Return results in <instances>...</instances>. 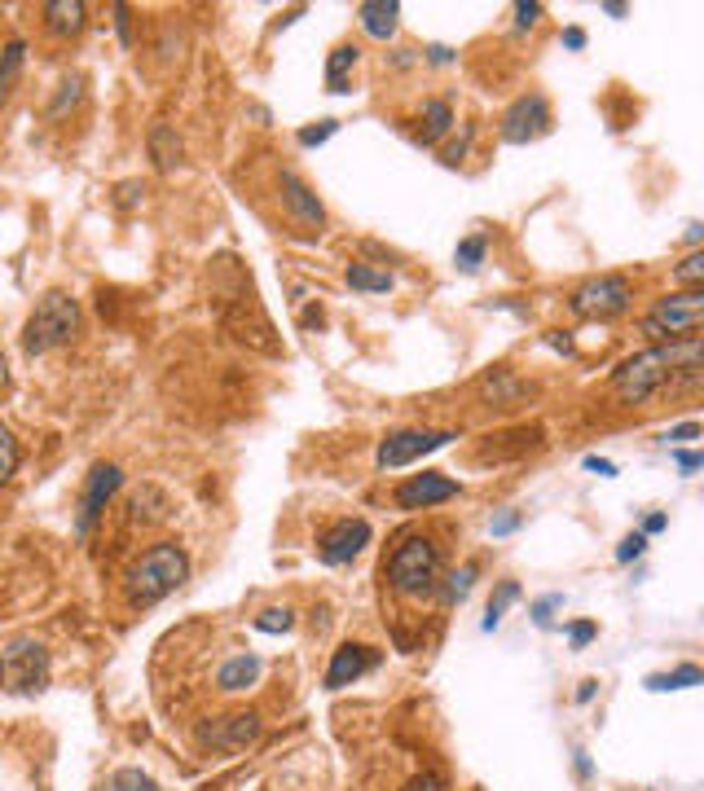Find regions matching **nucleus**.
<instances>
[{
    "mask_svg": "<svg viewBox=\"0 0 704 791\" xmlns=\"http://www.w3.org/2000/svg\"><path fill=\"white\" fill-rule=\"evenodd\" d=\"M119 484H124V471H119L115 462H97V466H93V475H88V484H84V497H80V519H75L80 537H84L88 528H93L97 519H102L106 501L119 493Z\"/></svg>",
    "mask_w": 704,
    "mask_h": 791,
    "instance_id": "12",
    "label": "nucleus"
},
{
    "mask_svg": "<svg viewBox=\"0 0 704 791\" xmlns=\"http://www.w3.org/2000/svg\"><path fill=\"white\" fill-rule=\"evenodd\" d=\"M643 550H647V537H643V532H630V537L616 545V563H634V559H643Z\"/></svg>",
    "mask_w": 704,
    "mask_h": 791,
    "instance_id": "37",
    "label": "nucleus"
},
{
    "mask_svg": "<svg viewBox=\"0 0 704 791\" xmlns=\"http://www.w3.org/2000/svg\"><path fill=\"white\" fill-rule=\"evenodd\" d=\"M458 497V484L445 479L440 471H423V475H410L401 488H396V506L401 510H432L440 501H454Z\"/></svg>",
    "mask_w": 704,
    "mask_h": 791,
    "instance_id": "14",
    "label": "nucleus"
},
{
    "mask_svg": "<svg viewBox=\"0 0 704 791\" xmlns=\"http://www.w3.org/2000/svg\"><path fill=\"white\" fill-rule=\"evenodd\" d=\"M212 308L220 326L234 334L238 343H247V348H256L264 356L282 352L278 330H273L256 286H251V273L238 264V255H216L212 260Z\"/></svg>",
    "mask_w": 704,
    "mask_h": 791,
    "instance_id": "1",
    "label": "nucleus"
},
{
    "mask_svg": "<svg viewBox=\"0 0 704 791\" xmlns=\"http://www.w3.org/2000/svg\"><path fill=\"white\" fill-rule=\"evenodd\" d=\"M700 334L696 339H682V343H656V348L630 356V361L616 365L612 374V392L625 405H643L652 392L669 383V378H696L700 374Z\"/></svg>",
    "mask_w": 704,
    "mask_h": 791,
    "instance_id": "2",
    "label": "nucleus"
},
{
    "mask_svg": "<svg viewBox=\"0 0 704 791\" xmlns=\"http://www.w3.org/2000/svg\"><path fill=\"white\" fill-rule=\"evenodd\" d=\"M484 251H489V242H484V233H471V238H462L458 242V251H454V264L462 273H476L480 264H484Z\"/></svg>",
    "mask_w": 704,
    "mask_h": 791,
    "instance_id": "29",
    "label": "nucleus"
},
{
    "mask_svg": "<svg viewBox=\"0 0 704 791\" xmlns=\"http://www.w3.org/2000/svg\"><path fill=\"white\" fill-rule=\"evenodd\" d=\"M282 207L291 211V220L295 225H304L308 233H322V225H326V207H322V198L308 189L300 176L286 167L282 172Z\"/></svg>",
    "mask_w": 704,
    "mask_h": 791,
    "instance_id": "15",
    "label": "nucleus"
},
{
    "mask_svg": "<svg viewBox=\"0 0 704 791\" xmlns=\"http://www.w3.org/2000/svg\"><path fill=\"white\" fill-rule=\"evenodd\" d=\"M260 673H264V660H260V655H234V660L220 664L216 686L225 690V695H238V690L256 686V682H260Z\"/></svg>",
    "mask_w": 704,
    "mask_h": 791,
    "instance_id": "17",
    "label": "nucleus"
},
{
    "mask_svg": "<svg viewBox=\"0 0 704 791\" xmlns=\"http://www.w3.org/2000/svg\"><path fill=\"white\" fill-rule=\"evenodd\" d=\"M449 128H454V106L432 97V102L423 106V132H418V141H423V146H436Z\"/></svg>",
    "mask_w": 704,
    "mask_h": 791,
    "instance_id": "23",
    "label": "nucleus"
},
{
    "mask_svg": "<svg viewBox=\"0 0 704 791\" xmlns=\"http://www.w3.org/2000/svg\"><path fill=\"white\" fill-rule=\"evenodd\" d=\"M102 791H159V787H154V778L141 774V770H115L106 778Z\"/></svg>",
    "mask_w": 704,
    "mask_h": 791,
    "instance_id": "32",
    "label": "nucleus"
},
{
    "mask_svg": "<svg viewBox=\"0 0 704 791\" xmlns=\"http://www.w3.org/2000/svg\"><path fill=\"white\" fill-rule=\"evenodd\" d=\"M594 690H599V682H581V686H577V704H590Z\"/></svg>",
    "mask_w": 704,
    "mask_h": 791,
    "instance_id": "52",
    "label": "nucleus"
},
{
    "mask_svg": "<svg viewBox=\"0 0 704 791\" xmlns=\"http://www.w3.org/2000/svg\"><path fill=\"white\" fill-rule=\"evenodd\" d=\"M401 791H449V783H445V778H440V774H432V770H427V774H414V778H410V783H405Z\"/></svg>",
    "mask_w": 704,
    "mask_h": 791,
    "instance_id": "38",
    "label": "nucleus"
},
{
    "mask_svg": "<svg viewBox=\"0 0 704 791\" xmlns=\"http://www.w3.org/2000/svg\"><path fill=\"white\" fill-rule=\"evenodd\" d=\"M546 343H550V348H555V352H564V356H572V352H577L564 330H550V334H546Z\"/></svg>",
    "mask_w": 704,
    "mask_h": 791,
    "instance_id": "47",
    "label": "nucleus"
},
{
    "mask_svg": "<svg viewBox=\"0 0 704 791\" xmlns=\"http://www.w3.org/2000/svg\"><path fill=\"white\" fill-rule=\"evenodd\" d=\"M586 471H599V475H608V479H612V475H616V466H612L608 458H586Z\"/></svg>",
    "mask_w": 704,
    "mask_h": 791,
    "instance_id": "50",
    "label": "nucleus"
},
{
    "mask_svg": "<svg viewBox=\"0 0 704 791\" xmlns=\"http://www.w3.org/2000/svg\"><path fill=\"white\" fill-rule=\"evenodd\" d=\"M480 392L489 396L493 405H511V400H520V396L528 392V387H524V383H520V378H515L511 370H493V374L480 383Z\"/></svg>",
    "mask_w": 704,
    "mask_h": 791,
    "instance_id": "25",
    "label": "nucleus"
},
{
    "mask_svg": "<svg viewBox=\"0 0 704 791\" xmlns=\"http://www.w3.org/2000/svg\"><path fill=\"white\" fill-rule=\"evenodd\" d=\"M577 778H590V756L577 752Z\"/></svg>",
    "mask_w": 704,
    "mask_h": 791,
    "instance_id": "55",
    "label": "nucleus"
},
{
    "mask_svg": "<svg viewBox=\"0 0 704 791\" xmlns=\"http://www.w3.org/2000/svg\"><path fill=\"white\" fill-rule=\"evenodd\" d=\"M146 146H150V159H154L159 172H172V167L181 163V154H185V146H181V137H176L172 124H154L150 137H146Z\"/></svg>",
    "mask_w": 704,
    "mask_h": 791,
    "instance_id": "19",
    "label": "nucleus"
},
{
    "mask_svg": "<svg viewBox=\"0 0 704 791\" xmlns=\"http://www.w3.org/2000/svg\"><path fill=\"white\" fill-rule=\"evenodd\" d=\"M674 462H678L682 475H696L704 466V458H700V453H691V449H674Z\"/></svg>",
    "mask_w": 704,
    "mask_h": 791,
    "instance_id": "44",
    "label": "nucleus"
},
{
    "mask_svg": "<svg viewBox=\"0 0 704 791\" xmlns=\"http://www.w3.org/2000/svg\"><path fill=\"white\" fill-rule=\"evenodd\" d=\"M84 14L88 9L80 0H49V5H44V22H49L53 36H75V31H84Z\"/></svg>",
    "mask_w": 704,
    "mask_h": 791,
    "instance_id": "20",
    "label": "nucleus"
},
{
    "mask_svg": "<svg viewBox=\"0 0 704 791\" xmlns=\"http://www.w3.org/2000/svg\"><path fill=\"white\" fill-rule=\"evenodd\" d=\"M634 299V286L630 277L621 273H603V277H590L586 286L572 291V313L577 317H590V321H608V317H621Z\"/></svg>",
    "mask_w": 704,
    "mask_h": 791,
    "instance_id": "8",
    "label": "nucleus"
},
{
    "mask_svg": "<svg viewBox=\"0 0 704 791\" xmlns=\"http://www.w3.org/2000/svg\"><path fill=\"white\" fill-rule=\"evenodd\" d=\"M665 523H669L665 515H647V519H643V537H652V532H665Z\"/></svg>",
    "mask_w": 704,
    "mask_h": 791,
    "instance_id": "51",
    "label": "nucleus"
},
{
    "mask_svg": "<svg viewBox=\"0 0 704 791\" xmlns=\"http://www.w3.org/2000/svg\"><path fill=\"white\" fill-rule=\"evenodd\" d=\"M568 642H572V646H590V642H594V625H590V620L572 625V629H568Z\"/></svg>",
    "mask_w": 704,
    "mask_h": 791,
    "instance_id": "45",
    "label": "nucleus"
},
{
    "mask_svg": "<svg viewBox=\"0 0 704 791\" xmlns=\"http://www.w3.org/2000/svg\"><path fill=\"white\" fill-rule=\"evenodd\" d=\"M449 440H458V431H432V427L392 431V436H383L379 453H374V462H379V471H396V466H410L418 458H427V453L445 449Z\"/></svg>",
    "mask_w": 704,
    "mask_h": 791,
    "instance_id": "9",
    "label": "nucleus"
},
{
    "mask_svg": "<svg viewBox=\"0 0 704 791\" xmlns=\"http://www.w3.org/2000/svg\"><path fill=\"white\" fill-rule=\"evenodd\" d=\"M537 18H542V5H537V0H520V5H515V27L520 31H528Z\"/></svg>",
    "mask_w": 704,
    "mask_h": 791,
    "instance_id": "40",
    "label": "nucleus"
},
{
    "mask_svg": "<svg viewBox=\"0 0 704 791\" xmlns=\"http://www.w3.org/2000/svg\"><path fill=\"white\" fill-rule=\"evenodd\" d=\"M550 132V106L542 93H524L520 102L506 106L502 115V141L506 146H528V141L546 137Z\"/></svg>",
    "mask_w": 704,
    "mask_h": 791,
    "instance_id": "10",
    "label": "nucleus"
},
{
    "mask_svg": "<svg viewBox=\"0 0 704 791\" xmlns=\"http://www.w3.org/2000/svg\"><path fill=\"white\" fill-rule=\"evenodd\" d=\"M515 528H520V515H515V510H506V515H498V519L489 523V532H493V537H511Z\"/></svg>",
    "mask_w": 704,
    "mask_h": 791,
    "instance_id": "43",
    "label": "nucleus"
},
{
    "mask_svg": "<svg viewBox=\"0 0 704 791\" xmlns=\"http://www.w3.org/2000/svg\"><path fill=\"white\" fill-rule=\"evenodd\" d=\"M14 471H18V440H14V431L0 422V484H9Z\"/></svg>",
    "mask_w": 704,
    "mask_h": 791,
    "instance_id": "33",
    "label": "nucleus"
},
{
    "mask_svg": "<svg viewBox=\"0 0 704 791\" xmlns=\"http://www.w3.org/2000/svg\"><path fill=\"white\" fill-rule=\"evenodd\" d=\"M357 18H361V27H366V36L392 40L396 36V18H401V5H396V0H361Z\"/></svg>",
    "mask_w": 704,
    "mask_h": 791,
    "instance_id": "18",
    "label": "nucleus"
},
{
    "mask_svg": "<svg viewBox=\"0 0 704 791\" xmlns=\"http://www.w3.org/2000/svg\"><path fill=\"white\" fill-rule=\"evenodd\" d=\"M5 378H9V365H5V356H0V387H5Z\"/></svg>",
    "mask_w": 704,
    "mask_h": 791,
    "instance_id": "56",
    "label": "nucleus"
},
{
    "mask_svg": "<svg viewBox=\"0 0 704 791\" xmlns=\"http://www.w3.org/2000/svg\"><path fill=\"white\" fill-rule=\"evenodd\" d=\"M115 27H119V40L132 44V18H128V5H115Z\"/></svg>",
    "mask_w": 704,
    "mask_h": 791,
    "instance_id": "46",
    "label": "nucleus"
},
{
    "mask_svg": "<svg viewBox=\"0 0 704 791\" xmlns=\"http://www.w3.org/2000/svg\"><path fill=\"white\" fill-rule=\"evenodd\" d=\"M520 598V581H502L498 589H493V598H489V611H484V633H493L502 625V616H506V607Z\"/></svg>",
    "mask_w": 704,
    "mask_h": 791,
    "instance_id": "28",
    "label": "nucleus"
},
{
    "mask_svg": "<svg viewBox=\"0 0 704 791\" xmlns=\"http://www.w3.org/2000/svg\"><path fill=\"white\" fill-rule=\"evenodd\" d=\"M75 330H80V304H75L66 291H49L36 304V313L27 317L22 348H27V356L53 352V348H62V343H71Z\"/></svg>",
    "mask_w": 704,
    "mask_h": 791,
    "instance_id": "5",
    "label": "nucleus"
},
{
    "mask_svg": "<svg viewBox=\"0 0 704 791\" xmlns=\"http://www.w3.org/2000/svg\"><path fill=\"white\" fill-rule=\"evenodd\" d=\"M256 629H260V633H286V629H295V611H291V607H269V611H260V616H256Z\"/></svg>",
    "mask_w": 704,
    "mask_h": 791,
    "instance_id": "34",
    "label": "nucleus"
},
{
    "mask_svg": "<svg viewBox=\"0 0 704 791\" xmlns=\"http://www.w3.org/2000/svg\"><path fill=\"white\" fill-rule=\"evenodd\" d=\"M22 58H27V44H22V40H9L5 53H0V102H9V93H14L18 71H22Z\"/></svg>",
    "mask_w": 704,
    "mask_h": 791,
    "instance_id": "27",
    "label": "nucleus"
},
{
    "mask_svg": "<svg viewBox=\"0 0 704 791\" xmlns=\"http://www.w3.org/2000/svg\"><path fill=\"white\" fill-rule=\"evenodd\" d=\"M260 739V717L256 712H234V717H220L212 726L198 730V743L212 752H242L247 743Z\"/></svg>",
    "mask_w": 704,
    "mask_h": 791,
    "instance_id": "13",
    "label": "nucleus"
},
{
    "mask_svg": "<svg viewBox=\"0 0 704 791\" xmlns=\"http://www.w3.org/2000/svg\"><path fill=\"white\" fill-rule=\"evenodd\" d=\"M471 137H476V128L462 124V137H458V141H449V146L440 150V163H445V167H458L462 159H467V150H471Z\"/></svg>",
    "mask_w": 704,
    "mask_h": 791,
    "instance_id": "35",
    "label": "nucleus"
},
{
    "mask_svg": "<svg viewBox=\"0 0 704 791\" xmlns=\"http://www.w3.org/2000/svg\"><path fill=\"white\" fill-rule=\"evenodd\" d=\"M700 321H704V291H674L656 299V308L643 317V334L652 343H682L696 339Z\"/></svg>",
    "mask_w": 704,
    "mask_h": 791,
    "instance_id": "6",
    "label": "nucleus"
},
{
    "mask_svg": "<svg viewBox=\"0 0 704 791\" xmlns=\"http://www.w3.org/2000/svg\"><path fill=\"white\" fill-rule=\"evenodd\" d=\"M339 132V119H322V124H313V128H300V146L304 150H313V146H322V141H330Z\"/></svg>",
    "mask_w": 704,
    "mask_h": 791,
    "instance_id": "36",
    "label": "nucleus"
},
{
    "mask_svg": "<svg viewBox=\"0 0 704 791\" xmlns=\"http://www.w3.org/2000/svg\"><path fill=\"white\" fill-rule=\"evenodd\" d=\"M674 282L682 286V291H700L704 286V251H691L687 260L674 269Z\"/></svg>",
    "mask_w": 704,
    "mask_h": 791,
    "instance_id": "31",
    "label": "nucleus"
},
{
    "mask_svg": "<svg viewBox=\"0 0 704 791\" xmlns=\"http://www.w3.org/2000/svg\"><path fill=\"white\" fill-rule=\"evenodd\" d=\"M374 664H379V655H374L370 646H361V642H344L335 655H330L326 690H344V686H352L357 677H366Z\"/></svg>",
    "mask_w": 704,
    "mask_h": 791,
    "instance_id": "16",
    "label": "nucleus"
},
{
    "mask_svg": "<svg viewBox=\"0 0 704 791\" xmlns=\"http://www.w3.org/2000/svg\"><path fill=\"white\" fill-rule=\"evenodd\" d=\"M427 62H432V66H449V62H454V49H445V44H432V49H427Z\"/></svg>",
    "mask_w": 704,
    "mask_h": 791,
    "instance_id": "48",
    "label": "nucleus"
},
{
    "mask_svg": "<svg viewBox=\"0 0 704 791\" xmlns=\"http://www.w3.org/2000/svg\"><path fill=\"white\" fill-rule=\"evenodd\" d=\"M168 497H163V488L154 484H141L137 493H132V523H163L168 519Z\"/></svg>",
    "mask_w": 704,
    "mask_h": 791,
    "instance_id": "21",
    "label": "nucleus"
},
{
    "mask_svg": "<svg viewBox=\"0 0 704 791\" xmlns=\"http://www.w3.org/2000/svg\"><path fill=\"white\" fill-rule=\"evenodd\" d=\"M141 194H146V185H141V181H124V185L115 189V203H119V207H132Z\"/></svg>",
    "mask_w": 704,
    "mask_h": 791,
    "instance_id": "42",
    "label": "nucleus"
},
{
    "mask_svg": "<svg viewBox=\"0 0 704 791\" xmlns=\"http://www.w3.org/2000/svg\"><path fill=\"white\" fill-rule=\"evenodd\" d=\"M0 686L14 695H36L49 686V651L36 638H14L0 655Z\"/></svg>",
    "mask_w": 704,
    "mask_h": 791,
    "instance_id": "7",
    "label": "nucleus"
},
{
    "mask_svg": "<svg viewBox=\"0 0 704 791\" xmlns=\"http://www.w3.org/2000/svg\"><path fill=\"white\" fill-rule=\"evenodd\" d=\"M555 607H564V598H559V594L537 598V603H533V620H537L542 629H550V611H555Z\"/></svg>",
    "mask_w": 704,
    "mask_h": 791,
    "instance_id": "39",
    "label": "nucleus"
},
{
    "mask_svg": "<svg viewBox=\"0 0 704 791\" xmlns=\"http://www.w3.org/2000/svg\"><path fill=\"white\" fill-rule=\"evenodd\" d=\"M348 286L352 291H366V295H388L396 286V277L388 269H370V264H348Z\"/></svg>",
    "mask_w": 704,
    "mask_h": 791,
    "instance_id": "24",
    "label": "nucleus"
},
{
    "mask_svg": "<svg viewBox=\"0 0 704 791\" xmlns=\"http://www.w3.org/2000/svg\"><path fill=\"white\" fill-rule=\"evenodd\" d=\"M564 44H568V49H586V31H581V27H568V31H564Z\"/></svg>",
    "mask_w": 704,
    "mask_h": 791,
    "instance_id": "49",
    "label": "nucleus"
},
{
    "mask_svg": "<svg viewBox=\"0 0 704 791\" xmlns=\"http://www.w3.org/2000/svg\"><path fill=\"white\" fill-rule=\"evenodd\" d=\"M370 545V523L366 519H339L335 528L322 532V541H317V559L339 567V563H352L361 550Z\"/></svg>",
    "mask_w": 704,
    "mask_h": 791,
    "instance_id": "11",
    "label": "nucleus"
},
{
    "mask_svg": "<svg viewBox=\"0 0 704 791\" xmlns=\"http://www.w3.org/2000/svg\"><path fill=\"white\" fill-rule=\"evenodd\" d=\"M357 62H361L357 44H335V49H330V62H326V88L330 93H348V71Z\"/></svg>",
    "mask_w": 704,
    "mask_h": 791,
    "instance_id": "22",
    "label": "nucleus"
},
{
    "mask_svg": "<svg viewBox=\"0 0 704 791\" xmlns=\"http://www.w3.org/2000/svg\"><path fill=\"white\" fill-rule=\"evenodd\" d=\"M185 576H190V554L181 550L176 541H159L150 545L146 554H141L137 563L128 567V603L132 607H154L163 603L168 594L185 585Z\"/></svg>",
    "mask_w": 704,
    "mask_h": 791,
    "instance_id": "3",
    "label": "nucleus"
},
{
    "mask_svg": "<svg viewBox=\"0 0 704 791\" xmlns=\"http://www.w3.org/2000/svg\"><path fill=\"white\" fill-rule=\"evenodd\" d=\"M476 576H480L476 563H462L458 572L445 581V603H449V607H454V603H467V594H471V585H476Z\"/></svg>",
    "mask_w": 704,
    "mask_h": 791,
    "instance_id": "30",
    "label": "nucleus"
},
{
    "mask_svg": "<svg viewBox=\"0 0 704 791\" xmlns=\"http://www.w3.org/2000/svg\"><path fill=\"white\" fill-rule=\"evenodd\" d=\"M300 321H304V326H308V330H313V326H322V321H326V317H322V308H308V313H304Z\"/></svg>",
    "mask_w": 704,
    "mask_h": 791,
    "instance_id": "53",
    "label": "nucleus"
},
{
    "mask_svg": "<svg viewBox=\"0 0 704 791\" xmlns=\"http://www.w3.org/2000/svg\"><path fill=\"white\" fill-rule=\"evenodd\" d=\"M603 14H612V18H625V14H630V9H625V5H616V0H603Z\"/></svg>",
    "mask_w": 704,
    "mask_h": 791,
    "instance_id": "54",
    "label": "nucleus"
},
{
    "mask_svg": "<svg viewBox=\"0 0 704 791\" xmlns=\"http://www.w3.org/2000/svg\"><path fill=\"white\" fill-rule=\"evenodd\" d=\"M704 682V673L696 664H682V668H674V673H652L647 677V690H656V695H665V690H687V686H700Z\"/></svg>",
    "mask_w": 704,
    "mask_h": 791,
    "instance_id": "26",
    "label": "nucleus"
},
{
    "mask_svg": "<svg viewBox=\"0 0 704 791\" xmlns=\"http://www.w3.org/2000/svg\"><path fill=\"white\" fill-rule=\"evenodd\" d=\"M687 440H700V422H682V427H669V436H665V444H687Z\"/></svg>",
    "mask_w": 704,
    "mask_h": 791,
    "instance_id": "41",
    "label": "nucleus"
},
{
    "mask_svg": "<svg viewBox=\"0 0 704 791\" xmlns=\"http://www.w3.org/2000/svg\"><path fill=\"white\" fill-rule=\"evenodd\" d=\"M440 572H445V559H440V545L423 532H410V537L396 541V550L383 563V576L401 598H427L440 589Z\"/></svg>",
    "mask_w": 704,
    "mask_h": 791,
    "instance_id": "4",
    "label": "nucleus"
}]
</instances>
